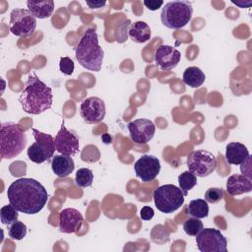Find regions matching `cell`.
<instances>
[{"instance_id":"cell-23","label":"cell","mask_w":252,"mask_h":252,"mask_svg":"<svg viewBox=\"0 0 252 252\" xmlns=\"http://www.w3.org/2000/svg\"><path fill=\"white\" fill-rule=\"evenodd\" d=\"M187 214L197 219L207 218L209 215V205L204 199H194L187 206Z\"/></svg>"},{"instance_id":"cell-9","label":"cell","mask_w":252,"mask_h":252,"mask_svg":"<svg viewBox=\"0 0 252 252\" xmlns=\"http://www.w3.org/2000/svg\"><path fill=\"white\" fill-rule=\"evenodd\" d=\"M36 28V18L29 9H14L10 13L9 31L16 36H29Z\"/></svg>"},{"instance_id":"cell-29","label":"cell","mask_w":252,"mask_h":252,"mask_svg":"<svg viewBox=\"0 0 252 252\" xmlns=\"http://www.w3.org/2000/svg\"><path fill=\"white\" fill-rule=\"evenodd\" d=\"M222 198H223V190L221 188L212 187L205 192V200L208 203L216 204V203H219L220 200H222Z\"/></svg>"},{"instance_id":"cell-11","label":"cell","mask_w":252,"mask_h":252,"mask_svg":"<svg viewBox=\"0 0 252 252\" xmlns=\"http://www.w3.org/2000/svg\"><path fill=\"white\" fill-rule=\"evenodd\" d=\"M105 113V103L97 96L87 97L80 104V114L89 124L99 123L104 119Z\"/></svg>"},{"instance_id":"cell-7","label":"cell","mask_w":252,"mask_h":252,"mask_svg":"<svg viewBox=\"0 0 252 252\" xmlns=\"http://www.w3.org/2000/svg\"><path fill=\"white\" fill-rule=\"evenodd\" d=\"M32 130L35 142L29 147L27 155L30 160L39 164L53 158L54 152L56 151L55 142L51 135L40 132L35 128Z\"/></svg>"},{"instance_id":"cell-1","label":"cell","mask_w":252,"mask_h":252,"mask_svg":"<svg viewBox=\"0 0 252 252\" xmlns=\"http://www.w3.org/2000/svg\"><path fill=\"white\" fill-rule=\"evenodd\" d=\"M7 197L13 207L26 215L39 213L48 200L44 186L33 178H20L11 183Z\"/></svg>"},{"instance_id":"cell-27","label":"cell","mask_w":252,"mask_h":252,"mask_svg":"<svg viewBox=\"0 0 252 252\" xmlns=\"http://www.w3.org/2000/svg\"><path fill=\"white\" fill-rule=\"evenodd\" d=\"M28 232L27 225L22 221H15L13 222L8 230L9 237L13 240H22Z\"/></svg>"},{"instance_id":"cell-34","label":"cell","mask_w":252,"mask_h":252,"mask_svg":"<svg viewBox=\"0 0 252 252\" xmlns=\"http://www.w3.org/2000/svg\"><path fill=\"white\" fill-rule=\"evenodd\" d=\"M231 2L233 3V4H235L236 6H238V7H240V8H248V7H250V5L252 4V1L251 0H249V1H247V2H243V1H235V0H231Z\"/></svg>"},{"instance_id":"cell-32","label":"cell","mask_w":252,"mask_h":252,"mask_svg":"<svg viewBox=\"0 0 252 252\" xmlns=\"http://www.w3.org/2000/svg\"><path fill=\"white\" fill-rule=\"evenodd\" d=\"M144 5L151 11H156L163 5V1H157V0H145Z\"/></svg>"},{"instance_id":"cell-20","label":"cell","mask_w":252,"mask_h":252,"mask_svg":"<svg viewBox=\"0 0 252 252\" xmlns=\"http://www.w3.org/2000/svg\"><path fill=\"white\" fill-rule=\"evenodd\" d=\"M128 33L133 41L137 43H144L151 38V28L147 23L137 21L130 26Z\"/></svg>"},{"instance_id":"cell-13","label":"cell","mask_w":252,"mask_h":252,"mask_svg":"<svg viewBox=\"0 0 252 252\" xmlns=\"http://www.w3.org/2000/svg\"><path fill=\"white\" fill-rule=\"evenodd\" d=\"M134 169L136 176L142 181H153L160 171V162L155 156L144 155L135 162Z\"/></svg>"},{"instance_id":"cell-3","label":"cell","mask_w":252,"mask_h":252,"mask_svg":"<svg viewBox=\"0 0 252 252\" xmlns=\"http://www.w3.org/2000/svg\"><path fill=\"white\" fill-rule=\"evenodd\" d=\"M75 56L79 64L90 71L98 72L101 69L103 50L98 44L97 33L89 29L81 37L75 48Z\"/></svg>"},{"instance_id":"cell-33","label":"cell","mask_w":252,"mask_h":252,"mask_svg":"<svg viewBox=\"0 0 252 252\" xmlns=\"http://www.w3.org/2000/svg\"><path fill=\"white\" fill-rule=\"evenodd\" d=\"M87 5L91 8V9H99L105 6L106 2L103 1H86Z\"/></svg>"},{"instance_id":"cell-21","label":"cell","mask_w":252,"mask_h":252,"mask_svg":"<svg viewBox=\"0 0 252 252\" xmlns=\"http://www.w3.org/2000/svg\"><path fill=\"white\" fill-rule=\"evenodd\" d=\"M29 10L35 18L45 19L49 18L54 10V2L52 0L45 1H32L27 2Z\"/></svg>"},{"instance_id":"cell-12","label":"cell","mask_w":252,"mask_h":252,"mask_svg":"<svg viewBox=\"0 0 252 252\" xmlns=\"http://www.w3.org/2000/svg\"><path fill=\"white\" fill-rule=\"evenodd\" d=\"M130 138L136 144H147L150 142L156 132V126L153 121L146 118L133 120L127 125Z\"/></svg>"},{"instance_id":"cell-15","label":"cell","mask_w":252,"mask_h":252,"mask_svg":"<svg viewBox=\"0 0 252 252\" xmlns=\"http://www.w3.org/2000/svg\"><path fill=\"white\" fill-rule=\"evenodd\" d=\"M181 59V53L170 45H160L155 52V61L159 69L169 71L175 68Z\"/></svg>"},{"instance_id":"cell-6","label":"cell","mask_w":252,"mask_h":252,"mask_svg":"<svg viewBox=\"0 0 252 252\" xmlns=\"http://www.w3.org/2000/svg\"><path fill=\"white\" fill-rule=\"evenodd\" d=\"M153 198L157 209L164 214L175 212L184 203L183 192L173 184H164L158 187L153 193Z\"/></svg>"},{"instance_id":"cell-22","label":"cell","mask_w":252,"mask_h":252,"mask_svg":"<svg viewBox=\"0 0 252 252\" xmlns=\"http://www.w3.org/2000/svg\"><path fill=\"white\" fill-rule=\"evenodd\" d=\"M205 79H206V76L204 72L196 66H191L186 68L182 78L183 83L191 88L201 87L204 84Z\"/></svg>"},{"instance_id":"cell-10","label":"cell","mask_w":252,"mask_h":252,"mask_svg":"<svg viewBox=\"0 0 252 252\" xmlns=\"http://www.w3.org/2000/svg\"><path fill=\"white\" fill-rule=\"evenodd\" d=\"M196 244L201 252L227 251V240L217 228H203L196 235Z\"/></svg>"},{"instance_id":"cell-28","label":"cell","mask_w":252,"mask_h":252,"mask_svg":"<svg viewBox=\"0 0 252 252\" xmlns=\"http://www.w3.org/2000/svg\"><path fill=\"white\" fill-rule=\"evenodd\" d=\"M204 228L203 222L197 218H191L183 223V230L190 236H196Z\"/></svg>"},{"instance_id":"cell-4","label":"cell","mask_w":252,"mask_h":252,"mask_svg":"<svg viewBox=\"0 0 252 252\" xmlns=\"http://www.w3.org/2000/svg\"><path fill=\"white\" fill-rule=\"evenodd\" d=\"M27 145V135L24 129L14 122L1 125L0 153L1 158L10 159L19 156Z\"/></svg>"},{"instance_id":"cell-16","label":"cell","mask_w":252,"mask_h":252,"mask_svg":"<svg viewBox=\"0 0 252 252\" xmlns=\"http://www.w3.org/2000/svg\"><path fill=\"white\" fill-rule=\"evenodd\" d=\"M84 220L82 214L74 208L63 209L59 214V228L63 233L77 232Z\"/></svg>"},{"instance_id":"cell-30","label":"cell","mask_w":252,"mask_h":252,"mask_svg":"<svg viewBox=\"0 0 252 252\" xmlns=\"http://www.w3.org/2000/svg\"><path fill=\"white\" fill-rule=\"evenodd\" d=\"M59 69H60V72L63 73L64 75H67V76L72 75L75 69L74 61L67 56L61 57L59 61Z\"/></svg>"},{"instance_id":"cell-31","label":"cell","mask_w":252,"mask_h":252,"mask_svg":"<svg viewBox=\"0 0 252 252\" xmlns=\"http://www.w3.org/2000/svg\"><path fill=\"white\" fill-rule=\"evenodd\" d=\"M155 215V212L153 210L152 207H149V206H144L141 211H140V217L143 220H150L153 219Z\"/></svg>"},{"instance_id":"cell-18","label":"cell","mask_w":252,"mask_h":252,"mask_svg":"<svg viewBox=\"0 0 252 252\" xmlns=\"http://www.w3.org/2000/svg\"><path fill=\"white\" fill-rule=\"evenodd\" d=\"M249 156L248 149L241 143L231 142L225 147V158L229 164H241Z\"/></svg>"},{"instance_id":"cell-5","label":"cell","mask_w":252,"mask_h":252,"mask_svg":"<svg viewBox=\"0 0 252 252\" xmlns=\"http://www.w3.org/2000/svg\"><path fill=\"white\" fill-rule=\"evenodd\" d=\"M193 7L189 1H170L165 3L160 13V20L163 26L171 30H178L185 27L192 19Z\"/></svg>"},{"instance_id":"cell-19","label":"cell","mask_w":252,"mask_h":252,"mask_svg":"<svg viewBox=\"0 0 252 252\" xmlns=\"http://www.w3.org/2000/svg\"><path fill=\"white\" fill-rule=\"evenodd\" d=\"M51 168L58 177H66L73 172L75 168V162L71 156L57 155L52 158Z\"/></svg>"},{"instance_id":"cell-8","label":"cell","mask_w":252,"mask_h":252,"mask_svg":"<svg viewBox=\"0 0 252 252\" xmlns=\"http://www.w3.org/2000/svg\"><path fill=\"white\" fill-rule=\"evenodd\" d=\"M217 163V158L206 150L193 151L187 157L189 171L198 177L209 176L215 171Z\"/></svg>"},{"instance_id":"cell-26","label":"cell","mask_w":252,"mask_h":252,"mask_svg":"<svg viewBox=\"0 0 252 252\" xmlns=\"http://www.w3.org/2000/svg\"><path fill=\"white\" fill-rule=\"evenodd\" d=\"M19 211L13 207L11 204L6 205L1 208L0 210V218H1V222L3 224H12L13 222L18 220L19 218Z\"/></svg>"},{"instance_id":"cell-25","label":"cell","mask_w":252,"mask_h":252,"mask_svg":"<svg viewBox=\"0 0 252 252\" xmlns=\"http://www.w3.org/2000/svg\"><path fill=\"white\" fill-rule=\"evenodd\" d=\"M94 180V174L93 171L90 168H80L76 172L75 176V182L78 187L86 188L90 187L93 184Z\"/></svg>"},{"instance_id":"cell-24","label":"cell","mask_w":252,"mask_h":252,"mask_svg":"<svg viewBox=\"0 0 252 252\" xmlns=\"http://www.w3.org/2000/svg\"><path fill=\"white\" fill-rule=\"evenodd\" d=\"M178 183H179V188L183 192L184 197H186L188 195V192L197 184V177L195 174L187 170L182 172L178 176Z\"/></svg>"},{"instance_id":"cell-17","label":"cell","mask_w":252,"mask_h":252,"mask_svg":"<svg viewBox=\"0 0 252 252\" xmlns=\"http://www.w3.org/2000/svg\"><path fill=\"white\" fill-rule=\"evenodd\" d=\"M252 190V179L243 174H232L226 180V191L231 196L248 193Z\"/></svg>"},{"instance_id":"cell-2","label":"cell","mask_w":252,"mask_h":252,"mask_svg":"<svg viewBox=\"0 0 252 252\" xmlns=\"http://www.w3.org/2000/svg\"><path fill=\"white\" fill-rule=\"evenodd\" d=\"M52 98L51 88L39 80L35 73H32L30 74L20 94L19 102L27 113L38 115L51 107Z\"/></svg>"},{"instance_id":"cell-14","label":"cell","mask_w":252,"mask_h":252,"mask_svg":"<svg viewBox=\"0 0 252 252\" xmlns=\"http://www.w3.org/2000/svg\"><path fill=\"white\" fill-rule=\"evenodd\" d=\"M55 148L58 153L65 156H74L79 152V139L77 136L69 131L64 124V120L62 121V125L60 130L57 132L55 139Z\"/></svg>"}]
</instances>
